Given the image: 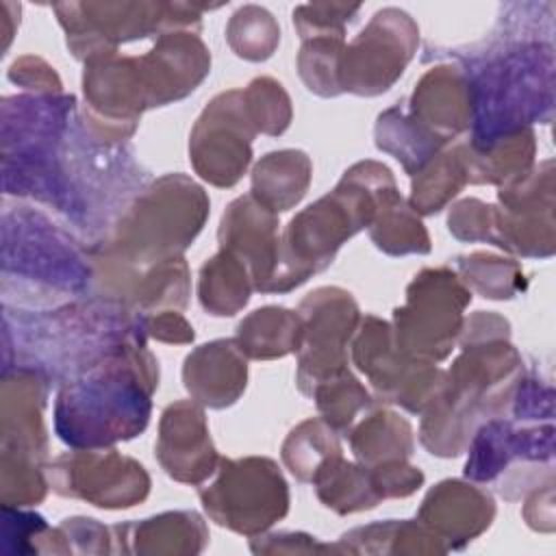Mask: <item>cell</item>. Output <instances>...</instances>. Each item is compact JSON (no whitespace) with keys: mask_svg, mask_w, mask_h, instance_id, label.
I'll return each mask as SVG.
<instances>
[{"mask_svg":"<svg viewBox=\"0 0 556 556\" xmlns=\"http://www.w3.org/2000/svg\"><path fill=\"white\" fill-rule=\"evenodd\" d=\"M208 217L202 187L167 174L139 191L100 243L89 245L100 291L150 265L182 256Z\"/></svg>","mask_w":556,"mask_h":556,"instance_id":"3957f363","label":"cell"},{"mask_svg":"<svg viewBox=\"0 0 556 556\" xmlns=\"http://www.w3.org/2000/svg\"><path fill=\"white\" fill-rule=\"evenodd\" d=\"M2 337L4 361L15 356L11 367H33L63 382L130 343H146L143 317L111 300L52 311L4 306Z\"/></svg>","mask_w":556,"mask_h":556,"instance_id":"6da1fadb","label":"cell"},{"mask_svg":"<svg viewBox=\"0 0 556 556\" xmlns=\"http://www.w3.org/2000/svg\"><path fill=\"white\" fill-rule=\"evenodd\" d=\"M554 48L528 35L513 39L506 35L502 48H491L473 70H463L473 100L471 148L489 143L528 128L541 117V109H552Z\"/></svg>","mask_w":556,"mask_h":556,"instance_id":"8992f818","label":"cell"},{"mask_svg":"<svg viewBox=\"0 0 556 556\" xmlns=\"http://www.w3.org/2000/svg\"><path fill=\"white\" fill-rule=\"evenodd\" d=\"M313 484L317 486L319 500L341 515L374 508L382 500L374 486L369 467L352 465L343 458L330 465Z\"/></svg>","mask_w":556,"mask_h":556,"instance_id":"4dcf8cb0","label":"cell"},{"mask_svg":"<svg viewBox=\"0 0 556 556\" xmlns=\"http://www.w3.org/2000/svg\"><path fill=\"white\" fill-rule=\"evenodd\" d=\"M48 382L50 380L33 367L2 369L0 454L43 463L48 452L43 426Z\"/></svg>","mask_w":556,"mask_h":556,"instance_id":"9a60e30c","label":"cell"},{"mask_svg":"<svg viewBox=\"0 0 556 556\" xmlns=\"http://www.w3.org/2000/svg\"><path fill=\"white\" fill-rule=\"evenodd\" d=\"M467 182L460 146L439 152L415 174L408 206L419 215L439 213Z\"/></svg>","mask_w":556,"mask_h":556,"instance_id":"f1b7e54d","label":"cell"},{"mask_svg":"<svg viewBox=\"0 0 556 556\" xmlns=\"http://www.w3.org/2000/svg\"><path fill=\"white\" fill-rule=\"evenodd\" d=\"M311 159L302 150L265 154L252 172V195L276 215L295 206L311 185Z\"/></svg>","mask_w":556,"mask_h":556,"instance_id":"603a6c76","label":"cell"},{"mask_svg":"<svg viewBox=\"0 0 556 556\" xmlns=\"http://www.w3.org/2000/svg\"><path fill=\"white\" fill-rule=\"evenodd\" d=\"M361 11V4L311 2L293 9V24L302 41L313 37H345V26Z\"/></svg>","mask_w":556,"mask_h":556,"instance_id":"74e56055","label":"cell"},{"mask_svg":"<svg viewBox=\"0 0 556 556\" xmlns=\"http://www.w3.org/2000/svg\"><path fill=\"white\" fill-rule=\"evenodd\" d=\"M243 102L256 132L282 135L291 122V100L282 85L269 76L254 78L243 91Z\"/></svg>","mask_w":556,"mask_h":556,"instance_id":"d590c367","label":"cell"},{"mask_svg":"<svg viewBox=\"0 0 556 556\" xmlns=\"http://www.w3.org/2000/svg\"><path fill=\"white\" fill-rule=\"evenodd\" d=\"M254 289L248 267L226 250H219L200 269L198 295L206 313L224 317L239 313Z\"/></svg>","mask_w":556,"mask_h":556,"instance_id":"4316f807","label":"cell"},{"mask_svg":"<svg viewBox=\"0 0 556 556\" xmlns=\"http://www.w3.org/2000/svg\"><path fill=\"white\" fill-rule=\"evenodd\" d=\"M469 302V289L452 269H421L406 289V302L393 313L397 350L413 361H443L463 330Z\"/></svg>","mask_w":556,"mask_h":556,"instance_id":"ba28073f","label":"cell"},{"mask_svg":"<svg viewBox=\"0 0 556 556\" xmlns=\"http://www.w3.org/2000/svg\"><path fill=\"white\" fill-rule=\"evenodd\" d=\"M391 185H395L393 174L382 163L361 161L350 167L332 193L289 222L265 293L291 291L326 269L343 241L371 226L378 198Z\"/></svg>","mask_w":556,"mask_h":556,"instance_id":"277c9868","label":"cell"},{"mask_svg":"<svg viewBox=\"0 0 556 556\" xmlns=\"http://www.w3.org/2000/svg\"><path fill=\"white\" fill-rule=\"evenodd\" d=\"M311 397L315 400L321 413V419L337 432H350L358 413L371 404L369 393L350 374L348 367L334 374L332 378L319 382L313 389Z\"/></svg>","mask_w":556,"mask_h":556,"instance_id":"d6a6232c","label":"cell"},{"mask_svg":"<svg viewBox=\"0 0 556 556\" xmlns=\"http://www.w3.org/2000/svg\"><path fill=\"white\" fill-rule=\"evenodd\" d=\"M139 65L152 109L189 96L208 74L211 54L198 30H172L159 35Z\"/></svg>","mask_w":556,"mask_h":556,"instance_id":"e0dca14e","label":"cell"},{"mask_svg":"<svg viewBox=\"0 0 556 556\" xmlns=\"http://www.w3.org/2000/svg\"><path fill=\"white\" fill-rule=\"evenodd\" d=\"M541 458L552 460V426L545 430H517L510 421L489 419L471 437L465 476L476 482H489L515 460L539 463Z\"/></svg>","mask_w":556,"mask_h":556,"instance_id":"ffe728a7","label":"cell"},{"mask_svg":"<svg viewBox=\"0 0 556 556\" xmlns=\"http://www.w3.org/2000/svg\"><path fill=\"white\" fill-rule=\"evenodd\" d=\"M345 48V37H313L304 39L298 54V70L304 85L317 96L332 98L341 93L339 63Z\"/></svg>","mask_w":556,"mask_h":556,"instance_id":"e575fe53","label":"cell"},{"mask_svg":"<svg viewBox=\"0 0 556 556\" xmlns=\"http://www.w3.org/2000/svg\"><path fill=\"white\" fill-rule=\"evenodd\" d=\"M341 456L337 430L324 419H306L293 428L282 445V460L302 482H315Z\"/></svg>","mask_w":556,"mask_h":556,"instance_id":"83f0119b","label":"cell"},{"mask_svg":"<svg viewBox=\"0 0 556 556\" xmlns=\"http://www.w3.org/2000/svg\"><path fill=\"white\" fill-rule=\"evenodd\" d=\"M374 486L378 495L384 497H406L424 484V473L408 465L406 460H387L369 467Z\"/></svg>","mask_w":556,"mask_h":556,"instance_id":"60d3db41","label":"cell"},{"mask_svg":"<svg viewBox=\"0 0 556 556\" xmlns=\"http://www.w3.org/2000/svg\"><path fill=\"white\" fill-rule=\"evenodd\" d=\"M143 332L156 341L165 343H191L193 328L191 324L176 311H159L156 315L143 317Z\"/></svg>","mask_w":556,"mask_h":556,"instance_id":"7bdbcfd3","label":"cell"},{"mask_svg":"<svg viewBox=\"0 0 556 556\" xmlns=\"http://www.w3.org/2000/svg\"><path fill=\"white\" fill-rule=\"evenodd\" d=\"M54 536L56 530L48 528L39 515L20 510V506L2 504L4 552H26V541H33V552H41L39 541H48L50 552H56V547L52 545Z\"/></svg>","mask_w":556,"mask_h":556,"instance_id":"f35d334b","label":"cell"},{"mask_svg":"<svg viewBox=\"0 0 556 556\" xmlns=\"http://www.w3.org/2000/svg\"><path fill=\"white\" fill-rule=\"evenodd\" d=\"M50 482L46 480L41 465L0 454V497L7 506H33L46 497Z\"/></svg>","mask_w":556,"mask_h":556,"instance_id":"8d00e7d4","label":"cell"},{"mask_svg":"<svg viewBox=\"0 0 556 556\" xmlns=\"http://www.w3.org/2000/svg\"><path fill=\"white\" fill-rule=\"evenodd\" d=\"M70 52L80 61L117 54L126 41L172 30H200L202 11L185 2H59L52 7Z\"/></svg>","mask_w":556,"mask_h":556,"instance_id":"52a82bcc","label":"cell"},{"mask_svg":"<svg viewBox=\"0 0 556 556\" xmlns=\"http://www.w3.org/2000/svg\"><path fill=\"white\" fill-rule=\"evenodd\" d=\"M302 317L298 311L282 306H265L250 313L237 328L239 350L258 361L280 358L300 350Z\"/></svg>","mask_w":556,"mask_h":556,"instance_id":"cb8c5ba5","label":"cell"},{"mask_svg":"<svg viewBox=\"0 0 556 556\" xmlns=\"http://www.w3.org/2000/svg\"><path fill=\"white\" fill-rule=\"evenodd\" d=\"M408 117L441 148L471 126V87L460 67H430L410 96Z\"/></svg>","mask_w":556,"mask_h":556,"instance_id":"d6986e66","label":"cell"},{"mask_svg":"<svg viewBox=\"0 0 556 556\" xmlns=\"http://www.w3.org/2000/svg\"><path fill=\"white\" fill-rule=\"evenodd\" d=\"M154 450L165 473L187 484L204 482L219 465L204 410L189 400L174 402L163 410Z\"/></svg>","mask_w":556,"mask_h":556,"instance_id":"2e32d148","label":"cell"},{"mask_svg":"<svg viewBox=\"0 0 556 556\" xmlns=\"http://www.w3.org/2000/svg\"><path fill=\"white\" fill-rule=\"evenodd\" d=\"M352 361L369 378L382 402L400 404L419 415L445 382V371L437 369L434 363L404 356L395 345L393 328L376 315L361 321L352 343Z\"/></svg>","mask_w":556,"mask_h":556,"instance_id":"8fae6325","label":"cell"},{"mask_svg":"<svg viewBox=\"0 0 556 556\" xmlns=\"http://www.w3.org/2000/svg\"><path fill=\"white\" fill-rule=\"evenodd\" d=\"M200 500L213 521L252 536L287 515L289 489L271 458H222Z\"/></svg>","mask_w":556,"mask_h":556,"instance_id":"9c48e42d","label":"cell"},{"mask_svg":"<svg viewBox=\"0 0 556 556\" xmlns=\"http://www.w3.org/2000/svg\"><path fill=\"white\" fill-rule=\"evenodd\" d=\"M9 80L28 89L30 93H43V96L63 93V83L54 72V67L33 54L20 56L11 63Z\"/></svg>","mask_w":556,"mask_h":556,"instance_id":"b9f144b4","label":"cell"},{"mask_svg":"<svg viewBox=\"0 0 556 556\" xmlns=\"http://www.w3.org/2000/svg\"><path fill=\"white\" fill-rule=\"evenodd\" d=\"M256 128L248 115L243 91L232 89L215 96L198 117L189 159L193 169L215 187H232L252 161Z\"/></svg>","mask_w":556,"mask_h":556,"instance_id":"5bb4252c","label":"cell"},{"mask_svg":"<svg viewBox=\"0 0 556 556\" xmlns=\"http://www.w3.org/2000/svg\"><path fill=\"white\" fill-rule=\"evenodd\" d=\"M50 486L100 508H128L146 500L150 478L141 463L117 450L65 452L48 465Z\"/></svg>","mask_w":556,"mask_h":556,"instance_id":"4fadbf2b","label":"cell"},{"mask_svg":"<svg viewBox=\"0 0 556 556\" xmlns=\"http://www.w3.org/2000/svg\"><path fill=\"white\" fill-rule=\"evenodd\" d=\"M182 380L193 402L208 408H226L235 404L245 389V354L235 339L204 343L185 358Z\"/></svg>","mask_w":556,"mask_h":556,"instance_id":"7402d4cb","label":"cell"},{"mask_svg":"<svg viewBox=\"0 0 556 556\" xmlns=\"http://www.w3.org/2000/svg\"><path fill=\"white\" fill-rule=\"evenodd\" d=\"M495 208L476 198L460 200L447 215L450 232L460 241H491Z\"/></svg>","mask_w":556,"mask_h":556,"instance_id":"ab89813d","label":"cell"},{"mask_svg":"<svg viewBox=\"0 0 556 556\" xmlns=\"http://www.w3.org/2000/svg\"><path fill=\"white\" fill-rule=\"evenodd\" d=\"M156 387V358L146 343H130L80 376L61 382L54 430L63 443L76 450L128 441L146 430Z\"/></svg>","mask_w":556,"mask_h":556,"instance_id":"7a4b0ae2","label":"cell"},{"mask_svg":"<svg viewBox=\"0 0 556 556\" xmlns=\"http://www.w3.org/2000/svg\"><path fill=\"white\" fill-rule=\"evenodd\" d=\"M376 146L382 152L393 154L413 176L441 150V146L421 132L400 106L380 113L376 124Z\"/></svg>","mask_w":556,"mask_h":556,"instance_id":"f546056e","label":"cell"},{"mask_svg":"<svg viewBox=\"0 0 556 556\" xmlns=\"http://www.w3.org/2000/svg\"><path fill=\"white\" fill-rule=\"evenodd\" d=\"M419 28L395 7L374 13L369 24L343 48L339 63L341 91L378 96L393 87L417 52Z\"/></svg>","mask_w":556,"mask_h":556,"instance_id":"30bf717a","label":"cell"},{"mask_svg":"<svg viewBox=\"0 0 556 556\" xmlns=\"http://www.w3.org/2000/svg\"><path fill=\"white\" fill-rule=\"evenodd\" d=\"M226 39L237 56L245 61H265L280 43V26L267 9L245 4L228 20Z\"/></svg>","mask_w":556,"mask_h":556,"instance_id":"1f68e13d","label":"cell"},{"mask_svg":"<svg viewBox=\"0 0 556 556\" xmlns=\"http://www.w3.org/2000/svg\"><path fill=\"white\" fill-rule=\"evenodd\" d=\"M458 274L465 287L476 289L484 298L504 300L523 289V274L515 261L476 252L458 258Z\"/></svg>","mask_w":556,"mask_h":556,"instance_id":"836d02e7","label":"cell"},{"mask_svg":"<svg viewBox=\"0 0 556 556\" xmlns=\"http://www.w3.org/2000/svg\"><path fill=\"white\" fill-rule=\"evenodd\" d=\"M93 278L89 248L30 206L2 211V300L28 308L59 304Z\"/></svg>","mask_w":556,"mask_h":556,"instance_id":"5b68a950","label":"cell"},{"mask_svg":"<svg viewBox=\"0 0 556 556\" xmlns=\"http://www.w3.org/2000/svg\"><path fill=\"white\" fill-rule=\"evenodd\" d=\"M302 343L298 350L295 382L304 395L348 367V341L358 326L354 298L339 287H321L300 304Z\"/></svg>","mask_w":556,"mask_h":556,"instance_id":"7c38bea8","label":"cell"},{"mask_svg":"<svg viewBox=\"0 0 556 556\" xmlns=\"http://www.w3.org/2000/svg\"><path fill=\"white\" fill-rule=\"evenodd\" d=\"M371 241L387 254H428L430 237L417 213L402 200L395 185L378 198V211L369 226Z\"/></svg>","mask_w":556,"mask_h":556,"instance_id":"d4e9b609","label":"cell"},{"mask_svg":"<svg viewBox=\"0 0 556 556\" xmlns=\"http://www.w3.org/2000/svg\"><path fill=\"white\" fill-rule=\"evenodd\" d=\"M222 250L237 256L250 271L254 289H267L278 263V217L252 193L228 204L219 222Z\"/></svg>","mask_w":556,"mask_h":556,"instance_id":"ac0fdd59","label":"cell"},{"mask_svg":"<svg viewBox=\"0 0 556 556\" xmlns=\"http://www.w3.org/2000/svg\"><path fill=\"white\" fill-rule=\"evenodd\" d=\"M350 445L361 465L406 460L413 454V428L393 410H376L350 430Z\"/></svg>","mask_w":556,"mask_h":556,"instance_id":"484cf974","label":"cell"},{"mask_svg":"<svg viewBox=\"0 0 556 556\" xmlns=\"http://www.w3.org/2000/svg\"><path fill=\"white\" fill-rule=\"evenodd\" d=\"M20 4H13V2H0V9H2V22H4V50L9 48V41L13 37V24H15V17L20 20V13H15Z\"/></svg>","mask_w":556,"mask_h":556,"instance_id":"ee69618b","label":"cell"},{"mask_svg":"<svg viewBox=\"0 0 556 556\" xmlns=\"http://www.w3.org/2000/svg\"><path fill=\"white\" fill-rule=\"evenodd\" d=\"M493 515L495 506L491 495L463 480L439 482L428 491L419 508V521L439 541H450L452 547L478 536L489 528Z\"/></svg>","mask_w":556,"mask_h":556,"instance_id":"44dd1931","label":"cell"}]
</instances>
